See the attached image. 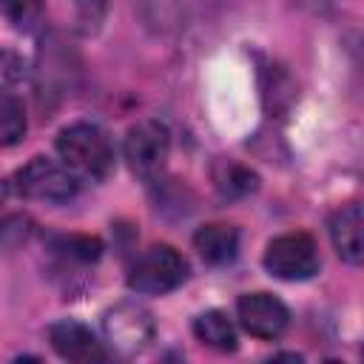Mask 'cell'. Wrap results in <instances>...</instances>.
Listing matches in <instances>:
<instances>
[{
	"mask_svg": "<svg viewBox=\"0 0 364 364\" xmlns=\"http://www.w3.org/2000/svg\"><path fill=\"white\" fill-rule=\"evenodd\" d=\"M188 279V262L182 253H176L171 245H154L148 247L128 273V287L136 293L162 296L176 290Z\"/></svg>",
	"mask_w": 364,
	"mask_h": 364,
	"instance_id": "2",
	"label": "cell"
},
{
	"mask_svg": "<svg viewBox=\"0 0 364 364\" xmlns=\"http://www.w3.org/2000/svg\"><path fill=\"white\" fill-rule=\"evenodd\" d=\"M77 6V23L85 34H94L105 17V9H108V0H74Z\"/></svg>",
	"mask_w": 364,
	"mask_h": 364,
	"instance_id": "17",
	"label": "cell"
},
{
	"mask_svg": "<svg viewBox=\"0 0 364 364\" xmlns=\"http://www.w3.org/2000/svg\"><path fill=\"white\" fill-rule=\"evenodd\" d=\"M23 71H26L23 60H20L14 51L0 48V91H6L9 85H14V82L23 77Z\"/></svg>",
	"mask_w": 364,
	"mask_h": 364,
	"instance_id": "18",
	"label": "cell"
},
{
	"mask_svg": "<svg viewBox=\"0 0 364 364\" xmlns=\"http://www.w3.org/2000/svg\"><path fill=\"white\" fill-rule=\"evenodd\" d=\"M57 154L63 156L65 168L91 176V179H105L114 168V148L111 139L105 136L102 128L91 122H74L65 125L57 134Z\"/></svg>",
	"mask_w": 364,
	"mask_h": 364,
	"instance_id": "1",
	"label": "cell"
},
{
	"mask_svg": "<svg viewBox=\"0 0 364 364\" xmlns=\"http://www.w3.org/2000/svg\"><path fill=\"white\" fill-rule=\"evenodd\" d=\"M168 151H171V134L156 119H142L131 125L125 134V159L131 171L145 182L159 179L168 162Z\"/></svg>",
	"mask_w": 364,
	"mask_h": 364,
	"instance_id": "5",
	"label": "cell"
},
{
	"mask_svg": "<svg viewBox=\"0 0 364 364\" xmlns=\"http://www.w3.org/2000/svg\"><path fill=\"white\" fill-rule=\"evenodd\" d=\"M210 179H213V188L228 199H242L259 188L256 171H250L236 159H216L210 165Z\"/></svg>",
	"mask_w": 364,
	"mask_h": 364,
	"instance_id": "11",
	"label": "cell"
},
{
	"mask_svg": "<svg viewBox=\"0 0 364 364\" xmlns=\"http://www.w3.org/2000/svg\"><path fill=\"white\" fill-rule=\"evenodd\" d=\"M3 202H6V182L0 179V208H3Z\"/></svg>",
	"mask_w": 364,
	"mask_h": 364,
	"instance_id": "19",
	"label": "cell"
},
{
	"mask_svg": "<svg viewBox=\"0 0 364 364\" xmlns=\"http://www.w3.org/2000/svg\"><path fill=\"white\" fill-rule=\"evenodd\" d=\"M242 327L256 338H279L287 330L290 313L282 299L270 293H245L236 301Z\"/></svg>",
	"mask_w": 364,
	"mask_h": 364,
	"instance_id": "7",
	"label": "cell"
},
{
	"mask_svg": "<svg viewBox=\"0 0 364 364\" xmlns=\"http://www.w3.org/2000/svg\"><path fill=\"white\" fill-rule=\"evenodd\" d=\"M48 338H51V347L57 350L60 358L65 361H77V364H91V361H105L108 353L102 350V344L94 338V333L80 324V321H57L51 324L48 330Z\"/></svg>",
	"mask_w": 364,
	"mask_h": 364,
	"instance_id": "8",
	"label": "cell"
},
{
	"mask_svg": "<svg viewBox=\"0 0 364 364\" xmlns=\"http://www.w3.org/2000/svg\"><path fill=\"white\" fill-rule=\"evenodd\" d=\"M57 250H63L68 259L77 262H97L102 253V242L94 236H63L57 239Z\"/></svg>",
	"mask_w": 364,
	"mask_h": 364,
	"instance_id": "15",
	"label": "cell"
},
{
	"mask_svg": "<svg viewBox=\"0 0 364 364\" xmlns=\"http://www.w3.org/2000/svg\"><path fill=\"white\" fill-rule=\"evenodd\" d=\"M330 239L336 253L350 262V264H361L364 259V219H361V205L350 202L341 205L333 216H330Z\"/></svg>",
	"mask_w": 364,
	"mask_h": 364,
	"instance_id": "9",
	"label": "cell"
},
{
	"mask_svg": "<svg viewBox=\"0 0 364 364\" xmlns=\"http://www.w3.org/2000/svg\"><path fill=\"white\" fill-rule=\"evenodd\" d=\"M193 333L202 344L213 347V350H236V330L230 324V318L222 310H208L202 316H196L193 321Z\"/></svg>",
	"mask_w": 364,
	"mask_h": 364,
	"instance_id": "12",
	"label": "cell"
},
{
	"mask_svg": "<svg viewBox=\"0 0 364 364\" xmlns=\"http://www.w3.org/2000/svg\"><path fill=\"white\" fill-rule=\"evenodd\" d=\"M28 233H31V222L23 213H9L0 219V247L20 245Z\"/></svg>",
	"mask_w": 364,
	"mask_h": 364,
	"instance_id": "16",
	"label": "cell"
},
{
	"mask_svg": "<svg viewBox=\"0 0 364 364\" xmlns=\"http://www.w3.org/2000/svg\"><path fill=\"white\" fill-rule=\"evenodd\" d=\"M26 108L11 91H0V145H17L26 136Z\"/></svg>",
	"mask_w": 364,
	"mask_h": 364,
	"instance_id": "13",
	"label": "cell"
},
{
	"mask_svg": "<svg viewBox=\"0 0 364 364\" xmlns=\"http://www.w3.org/2000/svg\"><path fill=\"white\" fill-rule=\"evenodd\" d=\"M318 247L310 233L296 230L276 236L267 250H264V267L270 276L284 279V282H304L318 273Z\"/></svg>",
	"mask_w": 364,
	"mask_h": 364,
	"instance_id": "4",
	"label": "cell"
},
{
	"mask_svg": "<svg viewBox=\"0 0 364 364\" xmlns=\"http://www.w3.org/2000/svg\"><path fill=\"white\" fill-rule=\"evenodd\" d=\"M102 333H105V341L111 344V350L117 355L131 358V355L142 353L151 344V338L156 333V324H154V316L142 304L119 301L111 310H105Z\"/></svg>",
	"mask_w": 364,
	"mask_h": 364,
	"instance_id": "3",
	"label": "cell"
},
{
	"mask_svg": "<svg viewBox=\"0 0 364 364\" xmlns=\"http://www.w3.org/2000/svg\"><path fill=\"white\" fill-rule=\"evenodd\" d=\"M193 247L199 250V256L210 264H225L233 262L239 253V230L233 225H222V222H210L202 225L193 233Z\"/></svg>",
	"mask_w": 364,
	"mask_h": 364,
	"instance_id": "10",
	"label": "cell"
},
{
	"mask_svg": "<svg viewBox=\"0 0 364 364\" xmlns=\"http://www.w3.org/2000/svg\"><path fill=\"white\" fill-rule=\"evenodd\" d=\"M14 191L26 199L68 202L77 193V179L65 165H57L46 156H34L14 173Z\"/></svg>",
	"mask_w": 364,
	"mask_h": 364,
	"instance_id": "6",
	"label": "cell"
},
{
	"mask_svg": "<svg viewBox=\"0 0 364 364\" xmlns=\"http://www.w3.org/2000/svg\"><path fill=\"white\" fill-rule=\"evenodd\" d=\"M43 3L46 0H0V9L14 28H31L43 14Z\"/></svg>",
	"mask_w": 364,
	"mask_h": 364,
	"instance_id": "14",
	"label": "cell"
}]
</instances>
